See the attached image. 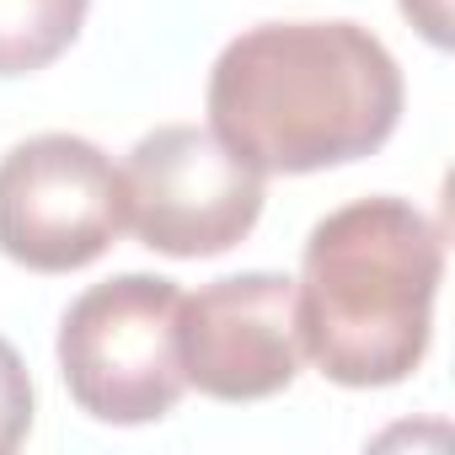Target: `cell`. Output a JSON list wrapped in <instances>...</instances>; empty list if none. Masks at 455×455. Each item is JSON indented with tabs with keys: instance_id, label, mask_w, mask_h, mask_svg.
Returning <instances> with one entry per match:
<instances>
[{
	"instance_id": "6da1fadb",
	"label": "cell",
	"mask_w": 455,
	"mask_h": 455,
	"mask_svg": "<svg viewBox=\"0 0 455 455\" xmlns=\"http://www.w3.org/2000/svg\"><path fill=\"white\" fill-rule=\"evenodd\" d=\"M402 118V70L359 22H263L220 49L209 129L258 172H327L375 156Z\"/></svg>"
},
{
	"instance_id": "7a4b0ae2",
	"label": "cell",
	"mask_w": 455,
	"mask_h": 455,
	"mask_svg": "<svg viewBox=\"0 0 455 455\" xmlns=\"http://www.w3.org/2000/svg\"><path fill=\"white\" fill-rule=\"evenodd\" d=\"M444 242L407 198H354L306 236L295 316L311 364L354 391L407 380L434 338Z\"/></svg>"
},
{
	"instance_id": "3957f363",
	"label": "cell",
	"mask_w": 455,
	"mask_h": 455,
	"mask_svg": "<svg viewBox=\"0 0 455 455\" xmlns=\"http://www.w3.org/2000/svg\"><path fill=\"white\" fill-rule=\"evenodd\" d=\"M182 290L156 274L92 284L60 322V375L76 407L97 423H156L188 391L177 359Z\"/></svg>"
},
{
	"instance_id": "277c9868",
	"label": "cell",
	"mask_w": 455,
	"mask_h": 455,
	"mask_svg": "<svg viewBox=\"0 0 455 455\" xmlns=\"http://www.w3.org/2000/svg\"><path fill=\"white\" fill-rule=\"evenodd\" d=\"M263 177L214 129L161 124L124 161V220L150 252L220 258L258 225Z\"/></svg>"
},
{
	"instance_id": "5b68a950",
	"label": "cell",
	"mask_w": 455,
	"mask_h": 455,
	"mask_svg": "<svg viewBox=\"0 0 455 455\" xmlns=\"http://www.w3.org/2000/svg\"><path fill=\"white\" fill-rule=\"evenodd\" d=\"M124 172L81 134H33L0 156V252L33 274H76L124 231Z\"/></svg>"
},
{
	"instance_id": "8992f818",
	"label": "cell",
	"mask_w": 455,
	"mask_h": 455,
	"mask_svg": "<svg viewBox=\"0 0 455 455\" xmlns=\"http://www.w3.org/2000/svg\"><path fill=\"white\" fill-rule=\"evenodd\" d=\"M177 359L188 386L214 402H263L300 375V316L295 279L231 274L177 306Z\"/></svg>"
},
{
	"instance_id": "52a82bcc",
	"label": "cell",
	"mask_w": 455,
	"mask_h": 455,
	"mask_svg": "<svg viewBox=\"0 0 455 455\" xmlns=\"http://www.w3.org/2000/svg\"><path fill=\"white\" fill-rule=\"evenodd\" d=\"M92 0H0V76H33L54 65L81 22Z\"/></svg>"
},
{
	"instance_id": "ba28073f",
	"label": "cell",
	"mask_w": 455,
	"mask_h": 455,
	"mask_svg": "<svg viewBox=\"0 0 455 455\" xmlns=\"http://www.w3.org/2000/svg\"><path fill=\"white\" fill-rule=\"evenodd\" d=\"M33 428V375L22 354L0 338V455L17 450Z\"/></svg>"
},
{
	"instance_id": "9c48e42d",
	"label": "cell",
	"mask_w": 455,
	"mask_h": 455,
	"mask_svg": "<svg viewBox=\"0 0 455 455\" xmlns=\"http://www.w3.org/2000/svg\"><path fill=\"white\" fill-rule=\"evenodd\" d=\"M402 12L428 44H439V49L450 44V0H402Z\"/></svg>"
}]
</instances>
